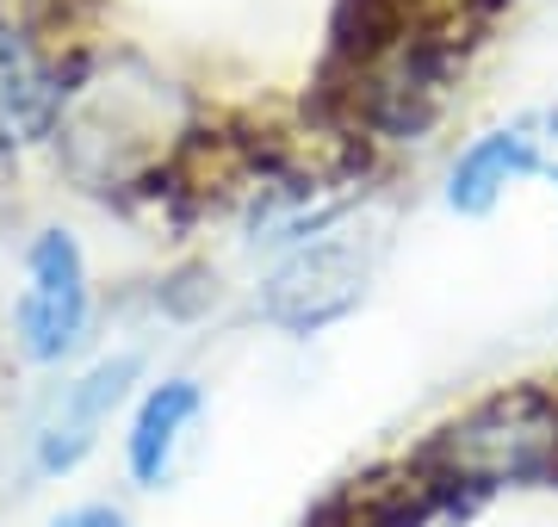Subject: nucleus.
I'll return each instance as SVG.
<instances>
[{"instance_id":"39448f33","label":"nucleus","mask_w":558,"mask_h":527,"mask_svg":"<svg viewBox=\"0 0 558 527\" xmlns=\"http://www.w3.org/2000/svg\"><path fill=\"white\" fill-rule=\"evenodd\" d=\"M137 385H143V354H131V347L124 354H100V360H87V366H69L62 385L44 391L38 416H32V434H25L32 471L38 478H69L106 441L112 416L131 409Z\"/></svg>"},{"instance_id":"0eeeda50","label":"nucleus","mask_w":558,"mask_h":527,"mask_svg":"<svg viewBox=\"0 0 558 527\" xmlns=\"http://www.w3.org/2000/svg\"><path fill=\"white\" fill-rule=\"evenodd\" d=\"M50 527H131V515L112 503H81V508H62Z\"/></svg>"},{"instance_id":"20e7f679","label":"nucleus","mask_w":558,"mask_h":527,"mask_svg":"<svg viewBox=\"0 0 558 527\" xmlns=\"http://www.w3.org/2000/svg\"><path fill=\"white\" fill-rule=\"evenodd\" d=\"M558 162V112H515V119L478 124L440 168V205L465 223L497 218L521 186L546 181Z\"/></svg>"},{"instance_id":"f257e3e1","label":"nucleus","mask_w":558,"mask_h":527,"mask_svg":"<svg viewBox=\"0 0 558 527\" xmlns=\"http://www.w3.org/2000/svg\"><path fill=\"white\" fill-rule=\"evenodd\" d=\"M416 466L472 490L478 503L490 490L558 485V385L527 379V385H502L478 397L453 422L435 428Z\"/></svg>"},{"instance_id":"7ed1b4c3","label":"nucleus","mask_w":558,"mask_h":527,"mask_svg":"<svg viewBox=\"0 0 558 527\" xmlns=\"http://www.w3.org/2000/svg\"><path fill=\"white\" fill-rule=\"evenodd\" d=\"M100 323V292H94V267L75 230L44 223L25 236L20 255V292H13V347L25 366L44 372H69V366L94 347Z\"/></svg>"},{"instance_id":"6e6552de","label":"nucleus","mask_w":558,"mask_h":527,"mask_svg":"<svg viewBox=\"0 0 558 527\" xmlns=\"http://www.w3.org/2000/svg\"><path fill=\"white\" fill-rule=\"evenodd\" d=\"M546 186H553V193H558V162H553V168H546Z\"/></svg>"},{"instance_id":"423d86ee","label":"nucleus","mask_w":558,"mask_h":527,"mask_svg":"<svg viewBox=\"0 0 558 527\" xmlns=\"http://www.w3.org/2000/svg\"><path fill=\"white\" fill-rule=\"evenodd\" d=\"M205 409H211V397H205L193 372H161V379L137 385L131 416H124V471H131V485L161 490L174 478L205 422Z\"/></svg>"},{"instance_id":"f03ea898","label":"nucleus","mask_w":558,"mask_h":527,"mask_svg":"<svg viewBox=\"0 0 558 527\" xmlns=\"http://www.w3.org/2000/svg\"><path fill=\"white\" fill-rule=\"evenodd\" d=\"M379 261H385V223L366 205H354L348 218L323 223L317 236L267 255L255 280L260 323H274L292 342H311L323 329L348 323L379 280Z\"/></svg>"}]
</instances>
